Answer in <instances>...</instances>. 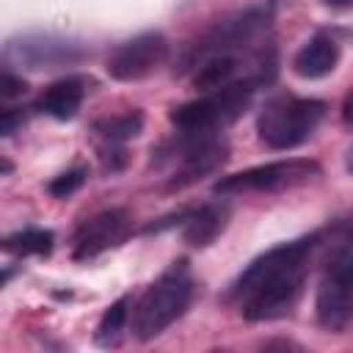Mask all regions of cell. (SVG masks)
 <instances>
[{
  "label": "cell",
  "instance_id": "cell-1",
  "mask_svg": "<svg viewBox=\"0 0 353 353\" xmlns=\"http://www.w3.org/2000/svg\"><path fill=\"white\" fill-rule=\"evenodd\" d=\"M317 234L281 243L259 254L232 284L229 301L237 303L240 314L251 323L284 317L301 298L309 262L317 248Z\"/></svg>",
  "mask_w": 353,
  "mask_h": 353
},
{
  "label": "cell",
  "instance_id": "cell-2",
  "mask_svg": "<svg viewBox=\"0 0 353 353\" xmlns=\"http://www.w3.org/2000/svg\"><path fill=\"white\" fill-rule=\"evenodd\" d=\"M193 292H196V281L188 270V262L176 259L138 298V303L130 314L132 336L141 339V342H149V339L160 336L171 323H176L188 312V306L193 301Z\"/></svg>",
  "mask_w": 353,
  "mask_h": 353
},
{
  "label": "cell",
  "instance_id": "cell-3",
  "mask_svg": "<svg viewBox=\"0 0 353 353\" xmlns=\"http://www.w3.org/2000/svg\"><path fill=\"white\" fill-rule=\"evenodd\" d=\"M154 154V163L168 168V188L179 190L215 174L229 157V143L215 130H179Z\"/></svg>",
  "mask_w": 353,
  "mask_h": 353
},
{
  "label": "cell",
  "instance_id": "cell-4",
  "mask_svg": "<svg viewBox=\"0 0 353 353\" xmlns=\"http://www.w3.org/2000/svg\"><path fill=\"white\" fill-rule=\"evenodd\" d=\"M325 113L328 105L323 99L276 94L262 105L256 116V130L270 149H295L314 135Z\"/></svg>",
  "mask_w": 353,
  "mask_h": 353
},
{
  "label": "cell",
  "instance_id": "cell-5",
  "mask_svg": "<svg viewBox=\"0 0 353 353\" xmlns=\"http://www.w3.org/2000/svg\"><path fill=\"white\" fill-rule=\"evenodd\" d=\"M262 83L254 77H240L223 88L207 91L199 99H190L171 110V124L176 130H215L221 132L226 124H232L251 102L254 91Z\"/></svg>",
  "mask_w": 353,
  "mask_h": 353
},
{
  "label": "cell",
  "instance_id": "cell-6",
  "mask_svg": "<svg viewBox=\"0 0 353 353\" xmlns=\"http://www.w3.org/2000/svg\"><path fill=\"white\" fill-rule=\"evenodd\" d=\"M317 323L325 331H345L353 314V251L350 240H339L334 254L325 262L320 287H317Z\"/></svg>",
  "mask_w": 353,
  "mask_h": 353
},
{
  "label": "cell",
  "instance_id": "cell-7",
  "mask_svg": "<svg viewBox=\"0 0 353 353\" xmlns=\"http://www.w3.org/2000/svg\"><path fill=\"white\" fill-rule=\"evenodd\" d=\"M320 176V165L314 160L292 157V160H273L265 165H254L245 171H237L232 176H223L215 182V193L232 196V193H276L290 190L298 185H306Z\"/></svg>",
  "mask_w": 353,
  "mask_h": 353
},
{
  "label": "cell",
  "instance_id": "cell-8",
  "mask_svg": "<svg viewBox=\"0 0 353 353\" xmlns=\"http://www.w3.org/2000/svg\"><path fill=\"white\" fill-rule=\"evenodd\" d=\"M88 55V47L77 39L58 33H25L3 47V58L19 69H61L74 66Z\"/></svg>",
  "mask_w": 353,
  "mask_h": 353
},
{
  "label": "cell",
  "instance_id": "cell-9",
  "mask_svg": "<svg viewBox=\"0 0 353 353\" xmlns=\"http://www.w3.org/2000/svg\"><path fill=\"white\" fill-rule=\"evenodd\" d=\"M268 25V11L265 8H245L240 14H232L221 22H215L210 30H204L182 55V66L193 69L196 63L212 58V55H223L232 52L237 47H243L245 41H251L259 30H265Z\"/></svg>",
  "mask_w": 353,
  "mask_h": 353
},
{
  "label": "cell",
  "instance_id": "cell-10",
  "mask_svg": "<svg viewBox=\"0 0 353 353\" xmlns=\"http://www.w3.org/2000/svg\"><path fill=\"white\" fill-rule=\"evenodd\" d=\"M168 55V41L163 33L157 30H146V33H138L127 41H121L110 55H108V74L113 80H121V83H135V80H143L149 77Z\"/></svg>",
  "mask_w": 353,
  "mask_h": 353
},
{
  "label": "cell",
  "instance_id": "cell-11",
  "mask_svg": "<svg viewBox=\"0 0 353 353\" xmlns=\"http://www.w3.org/2000/svg\"><path fill=\"white\" fill-rule=\"evenodd\" d=\"M132 229V218L127 210L113 207V210H102L94 218L83 221L80 229L74 232V259H94L116 245H121L127 240Z\"/></svg>",
  "mask_w": 353,
  "mask_h": 353
},
{
  "label": "cell",
  "instance_id": "cell-12",
  "mask_svg": "<svg viewBox=\"0 0 353 353\" xmlns=\"http://www.w3.org/2000/svg\"><path fill=\"white\" fill-rule=\"evenodd\" d=\"M339 63V41L331 33H314L292 58V69L303 80L325 77Z\"/></svg>",
  "mask_w": 353,
  "mask_h": 353
},
{
  "label": "cell",
  "instance_id": "cell-13",
  "mask_svg": "<svg viewBox=\"0 0 353 353\" xmlns=\"http://www.w3.org/2000/svg\"><path fill=\"white\" fill-rule=\"evenodd\" d=\"M229 207L215 201V204H204L193 212H185V229H182V237L188 245L193 248H204L210 245L215 237L223 234V229L229 226Z\"/></svg>",
  "mask_w": 353,
  "mask_h": 353
},
{
  "label": "cell",
  "instance_id": "cell-14",
  "mask_svg": "<svg viewBox=\"0 0 353 353\" xmlns=\"http://www.w3.org/2000/svg\"><path fill=\"white\" fill-rule=\"evenodd\" d=\"M85 97V77H63L55 80L50 88H44V94L36 99V108L58 121L72 119Z\"/></svg>",
  "mask_w": 353,
  "mask_h": 353
},
{
  "label": "cell",
  "instance_id": "cell-15",
  "mask_svg": "<svg viewBox=\"0 0 353 353\" xmlns=\"http://www.w3.org/2000/svg\"><path fill=\"white\" fill-rule=\"evenodd\" d=\"M240 77H251L243 66H240V58L234 52H223V55H212L201 63L193 66V88L207 94V91H215V88H223ZM256 80V77H254Z\"/></svg>",
  "mask_w": 353,
  "mask_h": 353
},
{
  "label": "cell",
  "instance_id": "cell-16",
  "mask_svg": "<svg viewBox=\"0 0 353 353\" xmlns=\"http://www.w3.org/2000/svg\"><path fill=\"white\" fill-rule=\"evenodd\" d=\"M55 243V234L50 229H25V232H14L0 237V254H11V256H41L50 254Z\"/></svg>",
  "mask_w": 353,
  "mask_h": 353
},
{
  "label": "cell",
  "instance_id": "cell-17",
  "mask_svg": "<svg viewBox=\"0 0 353 353\" xmlns=\"http://www.w3.org/2000/svg\"><path fill=\"white\" fill-rule=\"evenodd\" d=\"M141 127H143L141 110H130V113H121V116L99 119L94 124V132L102 141V146H124L130 138H135L141 132Z\"/></svg>",
  "mask_w": 353,
  "mask_h": 353
},
{
  "label": "cell",
  "instance_id": "cell-18",
  "mask_svg": "<svg viewBox=\"0 0 353 353\" xmlns=\"http://www.w3.org/2000/svg\"><path fill=\"white\" fill-rule=\"evenodd\" d=\"M127 323H130V295H121L119 301H113L105 309V314H102V320L94 331V342L99 347H116L124 336Z\"/></svg>",
  "mask_w": 353,
  "mask_h": 353
},
{
  "label": "cell",
  "instance_id": "cell-19",
  "mask_svg": "<svg viewBox=\"0 0 353 353\" xmlns=\"http://www.w3.org/2000/svg\"><path fill=\"white\" fill-rule=\"evenodd\" d=\"M85 179H88V168H85V165H74V168L58 174V176L47 185V190H50V196H55V199H66V196H72L74 190H80V188L85 185Z\"/></svg>",
  "mask_w": 353,
  "mask_h": 353
},
{
  "label": "cell",
  "instance_id": "cell-20",
  "mask_svg": "<svg viewBox=\"0 0 353 353\" xmlns=\"http://www.w3.org/2000/svg\"><path fill=\"white\" fill-rule=\"evenodd\" d=\"M25 91H28V83H25L19 74L0 69V102L14 99V97H22Z\"/></svg>",
  "mask_w": 353,
  "mask_h": 353
},
{
  "label": "cell",
  "instance_id": "cell-21",
  "mask_svg": "<svg viewBox=\"0 0 353 353\" xmlns=\"http://www.w3.org/2000/svg\"><path fill=\"white\" fill-rule=\"evenodd\" d=\"M22 121H25V116L19 110H0V138L14 135L22 127Z\"/></svg>",
  "mask_w": 353,
  "mask_h": 353
},
{
  "label": "cell",
  "instance_id": "cell-22",
  "mask_svg": "<svg viewBox=\"0 0 353 353\" xmlns=\"http://www.w3.org/2000/svg\"><path fill=\"white\" fill-rule=\"evenodd\" d=\"M14 276H17V270H14V268H0V290H3Z\"/></svg>",
  "mask_w": 353,
  "mask_h": 353
},
{
  "label": "cell",
  "instance_id": "cell-23",
  "mask_svg": "<svg viewBox=\"0 0 353 353\" xmlns=\"http://www.w3.org/2000/svg\"><path fill=\"white\" fill-rule=\"evenodd\" d=\"M11 171H14V165H11L8 160H0V176H3V174H11Z\"/></svg>",
  "mask_w": 353,
  "mask_h": 353
},
{
  "label": "cell",
  "instance_id": "cell-24",
  "mask_svg": "<svg viewBox=\"0 0 353 353\" xmlns=\"http://www.w3.org/2000/svg\"><path fill=\"white\" fill-rule=\"evenodd\" d=\"M328 6H334V8H347L350 6V0H325Z\"/></svg>",
  "mask_w": 353,
  "mask_h": 353
}]
</instances>
